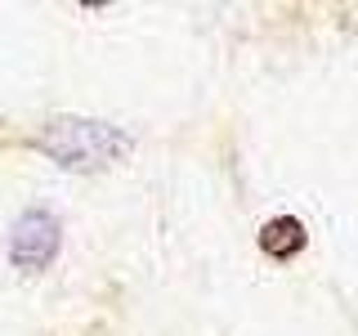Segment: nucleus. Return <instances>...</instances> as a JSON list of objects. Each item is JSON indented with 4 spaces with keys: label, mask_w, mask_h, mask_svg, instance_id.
Wrapping results in <instances>:
<instances>
[{
    "label": "nucleus",
    "mask_w": 358,
    "mask_h": 336,
    "mask_svg": "<svg viewBox=\"0 0 358 336\" xmlns=\"http://www.w3.org/2000/svg\"><path fill=\"white\" fill-rule=\"evenodd\" d=\"M31 148L45 153L50 162H59L63 171H108V166L130 157V134L108 126V121H90V117H54L31 134Z\"/></svg>",
    "instance_id": "obj_1"
},
{
    "label": "nucleus",
    "mask_w": 358,
    "mask_h": 336,
    "mask_svg": "<svg viewBox=\"0 0 358 336\" xmlns=\"http://www.w3.org/2000/svg\"><path fill=\"white\" fill-rule=\"evenodd\" d=\"M59 246H63L59 216H50V211H41V206L22 211L14 220V229H9V260H14V269H22V274L45 269L59 255Z\"/></svg>",
    "instance_id": "obj_2"
},
{
    "label": "nucleus",
    "mask_w": 358,
    "mask_h": 336,
    "mask_svg": "<svg viewBox=\"0 0 358 336\" xmlns=\"http://www.w3.org/2000/svg\"><path fill=\"white\" fill-rule=\"evenodd\" d=\"M300 246H305V224L296 216H273L260 229V251L273 255V260H291Z\"/></svg>",
    "instance_id": "obj_3"
}]
</instances>
